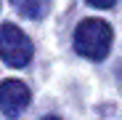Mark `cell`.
<instances>
[{"label": "cell", "instance_id": "4", "mask_svg": "<svg viewBox=\"0 0 122 120\" xmlns=\"http://www.w3.org/2000/svg\"><path fill=\"white\" fill-rule=\"evenodd\" d=\"M11 3H13V8L21 13V16H27V19H32V22H37V19H43V16L48 13L51 0H11Z\"/></svg>", "mask_w": 122, "mask_h": 120}, {"label": "cell", "instance_id": "5", "mask_svg": "<svg viewBox=\"0 0 122 120\" xmlns=\"http://www.w3.org/2000/svg\"><path fill=\"white\" fill-rule=\"evenodd\" d=\"M117 3V0H88V6H93V8H112Z\"/></svg>", "mask_w": 122, "mask_h": 120}, {"label": "cell", "instance_id": "1", "mask_svg": "<svg viewBox=\"0 0 122 120\" xmlns=\"http://www.w3.org/2000/svg\"><path fill=\"white\" fill-rule=\"evenodd\" d=\"M112 40H114V32L104 19H85L74 29V51L90 62H101L109 56Z\"/></svg>", "mask_w": 122, "mask_h": 120}, {"label": "cell", "instance_id": "3", "mask_svg": "<svg viewBox=\"0 0 122 120\" xmlns=\"http://www.w3.org/2000/svg\"><path fill=\"white\" fill-rule=\"evenodd\" d=\"M29 102H32V93L21 80H3L0 83V112L5 117H11V120L21 117L24 109L29 107Z\"/></svg>", "mask_w": 122, "mask_h": 120}, {"label": "cell", "instance_id": "2", "mask_svg": "<svg viewBox=\"0 0 122 120\" xmlns=\"http://www.w3.org/2000/svg\"><path fill=\"white\" fill-rule=\"evenodd\" d=\"M35 56V46L32 40L19 29L16 24H3L0 27V59L13 67V69H21L32 62Z\"/></svg>", "mask_w": 122, "mask_h": 120}]
</instances>
